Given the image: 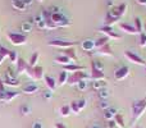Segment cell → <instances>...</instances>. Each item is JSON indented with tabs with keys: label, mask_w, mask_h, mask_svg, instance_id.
I'll return each instance as SVG.
<instances>
[{
	"label": "cell",
	"mask_w": 146,
	"mask_h": 128,
	"mask_svg": "<svg viewBox=\"0 0 146 128\" xmlns=\"http://www.w3.org/2000/svg\"><path fill=\"white\" fill-rule=\"evenodd\" d=\"M90 128H101V127L99 126V124H92V126H91Z\"/></svg>",
	"instance_id": "cell-55"
},
{
	"label": "cell",
	"mask_w": 146,
	"mask_h": 128,
	"mask_svg": "<svg viewBox=\"0 0 146 128\" xmlns=\"http://www.w3.org/2000/svg\"><path fill=\"white\" fill-rule=\"evenodd\" d=\"M51 97H53V91L46 90L45 92H44V99H45V100H50Z\"/></svg>",
	"instance_id": "cell-45"
},
{
	"label": "cell",
	"mask_w": 146,
	"mask_h": 128,
	"mask_svg": "<svg viewBox=\"0 0 146 128\" xmlns=\"http://www.w3.org/2000/svg\"><path fill=\"white\" fill-rule=\"evenodd\" d=\"M44 81H45L46 86H48V88L50 91H54L56 88V82L51 76H44Z\"/></svg>",
	"instance_id": "cell-18"
},
{
	"label": "cell",
	"mask_w": 146,
	"mask_h": 128,
	"mask_svg": "<svg viewBox=\"0 0 146 128\" xmlns=\"http://www.w3.org/2000/svg\"><path fill=\"white\" fill-rule=\"evenodd\" d=\"M15 70H17V73H25L26 70H27V68L30 67L28 65V62L27 60H25L23 58H18V60H17V63H15Z\"/></svg>",
	"instance_id": "cell-12"
},
{
	"label": "cell",
	"mask_w": 146,
	"mask_h": 128,
	"mask_svg": "<svg viewBox=\"0 0 146 128\" xmlns=\"http://www.w3.org/2000/svg\"><path fill=\"white\" fill-rule=\"evenodd\" d=\"M68 77H69L68 72H66V70H62L60 74H59V78H58V83H59L60 86L64 85V83L68 81Z\"/></svg>",
	"instance_id": "cell-25"
},
{
	"label": "cell",
	"mask_w": 146,
	"mask_h": 128,
	"mask_svg": "<svg viewBox=\"0 0 146 128\" xmlns=\"http://www.w3.org/2000/svg\"><path fill=\"white\" fill-rule=\"evenodd\" d=\"M115 122H114V119H111V121H108V128H115Z\"/></svg>",
	"instance_id": "cell-49"
},
{
	"label": "cell",
	"mask_w": 146,
	"mask_h": 128,
	"mask_svg": "<svg viewBox=\"0 0 146 128\" xmlns=\"http://www.w3.org/2000/svg\"><path fill=\"white\" fill-rule=\"evenodd\" d=\"M96 53H98L99 55L113 56V51H111V48H110V46H109V44H108V45H105V46H103V48L98 49V51H96Z\"/></svg>",
	"instance_id": "cell-19"
},
{
	"label": "cell",
	"mask_w": 146,
	"mask_h": 128,
	"mask_svg": "<svg viewBox=\"0 0 146 128\" xmlns=\"http://www.w3.org/2000/svg\"><path fill=\"white\" fill-rule=\"evenodd\" d=\"M9 53H10V50L8 48H5V46H3V45H0V56H1L3 59H5V58H8V55H9Z\"/></svg>",
	"instance_id": "cell-35"
},
{
	"label": "cell",
	"mask_w": 146,
	"mask_h": 128,
	"mask_svg": "<svg viewBox=\"0 0 146 128\" xmlns=\"http://www.w3.org/2000/svg\"><path fill=\"white\" fill-rule=\"evenodd\" d=\"M76 86H77V88L80 91H85L86 88H87V81H81V82H78Z\"/></svg>",
	"instance_id": "cell-38"
},
{
	"label": "cell",
	"mask_w": 146,
	"mask_h": 128,
	"mask_svg": "<svg viewBox=\"0 0 146 128\" xmlns=\"http://www.w3.org/2000/svg\"><path fill=\"white\" fill-rule=\"evenodd\" d=\"M41 21H44V15H42V13H38V14L35 15V18H33V22L38 23V22H41Z\"/></svg>",
	"instance_id": "cell-46"
},
{
	"label": "cell",
	"mask_w": 146,
	"mask_h": 128,
	"mask_svg": "<svg viewBox=\"0 0 146 128\" xmlns=\"http://www.w3.org/2000/svg\"><path fill=\"white\" fill-rule=\"evenodd\" d=\"M99 106H100V109H103V110H106V109L110 108V103H109L108 100H101L100 103H99Z\"/></svg>",
	"instance_id": "cell-37"
},
{
	"label": "cell",
	"mask_w": 146,
	"mask_h": 128,
	"mask_svg": "<svg viewBox=\"0 0 146 128\" xmlns=\"http://www.w3.org/2000/svg\"><path fill=\"white\" fill-rule=\"evenodd\" d=\"M36 26H37L38 30H46V22H45V19L41 21V22H38V23H36Z\"/></svg>",
	"instance_id": "cell-47"
},
{
	"label": "cell",
	"mask_w": 146,
	"mask_h": 128,
	"mask_svg": "<svg viewBox=\"0 0 146 128\" xmlns=\"http://www.w3.org/2000/svg\"><path fill=\"white\" fill-rule=\"evenodd\" d=\"M22 1L25 3V5H26V7H27V5H31V4H32V3H33V0H22Z\"/></svg>",
	"instance_id": "cell-51"
},
{
	"label": "cell",
	"mask_w": 146,
	"mask_h": 128,
	"mask_svg": "<svg viewBox=\"0 0 146 128\" xmlns=\"http://www.w3.org/2000/svg\"><path fill=\"white\" fill-rule=\"evenodd\" d=\"M19 113L22 114V115H28V114L31 113L30 105H27V104H23V105H21L19 106Z\"/></svg>",
	"instance_id": "cell-32"
},
{
	"label": "cell",
	"mask_w": 146,
	"mask_h": 128,
	"mask_svg": "<svg viewBox=\"0 0 146 128\" xmlns=\"http://www.w3.org/2000/svg\"><path fill=\"white\" fill-rule=\"evenodd\" d=\"M136 3L140 5H146V0H136Z\"/></svg>",
	"instance_id": "cell-53"
},
{
	"label": "cell",
	"mask_w": 146,
	"mask_h": 128,
	"mask_svg": "<svg viewBox=\"0 0 146 128\" xmlns=\"http://www.w3.org/2000/svg\"><path fill=\"white\" fill-rule=\"evenodd\" d=\"M63 55H66L69 60L72 62H77V55H76V51L73 48H67L63 49Z\"/></svg>",
	"instance_id": "cell-17"
},
{
	"label": "cell",
	"mask_w": 146,
	"mask_h": 128,
	"mask_svg": "<svg viewBox=\"0 0 146 128\" xmlns=\"http://www.w3.org/2000/svg\"><path fill=\"white\" fill-rule=\"evenodd\" d=\"M48 10L51 13V14H54V13H60V12H62V10H60V8H59V7H56V5H51V7L49 8Z\"/></svg>",
	"instance_id": "cell-42"
},
{
	"label": "cell",
	"mask_w": 146,
	"mask_h": 128,
	"mask_svg": "<svg viewBox=\"0 0 146 128\" xmlns=\"http://www.w3.org/2000/svg\"><path fill=\"white\" fill-rule=\"evenodd\" d=\"M76 104H77L78 109H80V111H81V110H82V109L86 106V100H83V99H81V100L76 101Z\"/></svg>",
	"instance_id": "cell-43"
},
{
	"label": "cell",
	"mask_w": 146,
	"mask_h": 128,
	"mask_svg": "<svg viewBox=\"0 0 146 128\" xmlns=\"http://www.w3.org/2000/svg\"><path fill=\"white\" fill-rule=\"evenodd\" d=\"M8 40L10 41V42L13 44V45H23V44H26V41H27V36L25 35V33H17V32H9L7 35Z\"/></svg>",
	"instance_id": "cell-5"
},
{
	"label": "cell",
	"mask_w": 146,
	"mask_h": 128,
	"mask_svg": "<svg viewBox=\"0 0 146 128\" xmlns=\"http://www.w3.org/2000/svg\"><path fill=\"white\" fill-rule=\"evenodd\" d=\"M38 56H40V54H38L37 51H35V53H33L32 55H31L30 60H28V65H30V67H35V65H37Z\"/></svg>",
	"instance_id": "cell-27"
},
{
	"label": "cell",
	"mask_w": 146,
	"mask_h": 128,
	"mask_svg": "<svg viewBox=\"0 0 146 128\" xmlns=\"http://www.w3.org/2000/svg\"><path fill=\"white\" fill-rule=\"evenodd\" d=\"M3 60H4V59H3L1 56H0V64H1V62H3Z\"/></svg>",
	"instance_id": "cell-57"
},
{
	"label": "cell",
	"mask_w": 146,
	"mask_h": 128,
	"mask_svg": "<svg viewBox=\"0 0 146 128\" xmlns=\"http://www.w3.org/2000/svg\"><path fill=\"white\" fill-rule=\"evenodd\" d=\"M109 38L106 37V36H103V37H100V38H98V40L95 41V48L96 49H100V48H103V46H105V45H108L109 44Z\"/></svg>",
	"instance_id": "cell-21"
},
{
	"label": "cell",
	"mask_w": 146,
	"mask_h": 128,
	"mask_svg": "<svg viewBox=\"0 0 146 128\" xmlns=\"http://www.w3.org/2000/svg\"><path fill=\"white\" fill-rule=\"evenodd\" d=\"M55 128H67L63 123H55Z\"/></svg>",
	"instance_id": "cell-52"
},
{
	"label": "cell",
	"mask_w": 146,
	"mask_h": 128,
	"mask_svg": "<svg viewBox=\"0 0 146 128\" xmlns=\"http://www.w3.org/2000/svg\"><path fill=\"white\" fill-rule=\"evenodd\" d=\"M100 32H103L109 40H110V38L111 40H119V38H121V35H118V33L114 32L113 28H111L110 26H104V27H101Z\"/></svg>",
	"instance_id": "cell-8"
},
{
	"label": "cell",
	"mask_w": 146,
	"mask_h": 128,
	"mask_svg": "<svg viewBox=\"0 0 146 128\" xmlns=\"http://www.w3.org/2000/svg\"><path fill=\"white\" fill-rule=\"evenodd\" d=\"M114 122H115V124L119 128H124V126H126V124H124V119L121 114H117V115L114 117Z\"/></svg>",
	"instance_id": "cell-31"
},
{
	"label": "cell",
	"mask_w": 146,
	"mask_h": 128,
	"mask_svg": "<svg viewBox=\"0 0 146 128\" xmlns=\"http://www.w3.org/2000/svg\"><path fill=\"white\" fill-rule=\"evenodd\" d=\"M81 48H82L85 51H92L94 49H95V41L90 40V38L83 40L82 42H81Z\"/></svg>",
	"instance_id": "cell-15"
},
{
	"label": "cell",
	"mask_w": 146,
	"mask_h": 128,
	"mask_svg": "<svg viewBox=\"0 0 146 128\" xmlns=\"http://www.w3.org/2000/svg\"><path fill=\"white\" fill-rule=\"evenodd\" d=\"M139 128H141V127H139Z\"/></svg>",
	"instance_id": "cell-60"
},
{
	"label": "cell",
	"mask_w": 146,
	"mask_h": 128,
	"mask_svg": "<svg viewBox=\"0 0 146 128\" xmlns=\"http://www.w3.org/2000/svg\"><path fill=\"white\" fill-rule=\"evenodd\" d=\"M87 80H90V74H87V73L83 72V70H78V72H73L69 74L67 83L71 86H74V85H77L78 82H81V81H87Z\"/></svg>",
	"instance_id": "cell-2"
},
{
	"label": "cell",
	"mask_w": 146,
	"mask_h": 128,
	"mask_svg": "<svg viewBox=\"0 0 146 128\" xmlns=\"http://www.w3.org/2000/svg\"><path fill=\"white\" fill-rule=\"evenodd\" d=\"M91 64H92L98 70H100V72H104V65H103V63H101V62H99V60H92V62H91Z\"/></svg>",
	"instance_id": "cell-36"
},
{
	"label": "cell",
	"mask_w": 146,
	"mask_h": 128,
	"mask_svg": "<svg viewBox=\"0 0 146 128\" xmlns=\"http://www.w3.org/2000/svg\"><path fill=\"white\" fill-rule=\"evenodd\" d=\"M124 56H126L127 59H128L129 62H132L133 64H137V65H145V60L141 58V56H139L136 53H133V51H124Z\"/></svg>",
	"instance_id": "cell-7"
},
{
	"label": "cell",
	"mask_w": 146,
	"mask_h": 128,
	"mask_svg": "<svg viewBox=\"0 0 146 128\" xmlns=\"http://www.w3.org/2000/svg\"><path fill=\"white\" fill-rule=\"evenodd\" d=\"M5 87H4V83H3V80H1V76H0V94L5 92Z\"/></svg>",
	"instance_id": "cell-48"
},
{
	"label": "cell",
	"mask_w": 146,
	"mask_h": 128,
	"mask_svg": "<svg viewBox=\"0 0 146 128\" xmlns=\"http://www.w3.org/2000/svg\"><path fill=\"white\" fill-rule=\"evenodd\" d=\"M71 113V106L69 105H63L60 108V115L62 117H68Z\"/></svg>",
	"instance_id": "cell-34"
},
{
	"label": "cell",
	"mask_w": 146,
	"mask_h": 128,
	"mask_svg": "<svg viewBox=\"0 0 146 128\" xmlns=\"http://www.w3.org/2000/svg\"><path fill=\"white\" fill-rule=\"evenodd\" d=\"M131 111L133 115V121L137 122L146 111V97L141 100H136L131 104Z\"/></svg>",
	"instance_id": "cell-1"
},
{
	"label": "cell",
	"mask_w": 146,
	"mask_h": 128,
	"mask_svg": "<svg viewBox=\"0 0 146 128\" xmlns=\"http://www.w3.org/2000/svg\"><path fill=\"white\" fill-rule=\"evenodd\" d=\"M38 1H42V0H38Z\"/></svg>",
	"instance_id": "cell-59"
},
{
	"label": "cell",
	"mask_w": 146,
	"mask_h": 128,
	"mask_svg": "<svg viewBox=\"0 0 146 128\" xmlns=\"http://www.w3.org/2000/svg\"><path fill=\"white\" fill-rule=\"evenodd\" d=\"M86 68L83 65H78V64H67L63 65V70L66 72H78V70H85Z\"/></svg>",
	"instance_id": "cell-16"
},
{
	"label": "cell",
	"mask_w": 146,
	"mask_h": 128,
	"mask_svg": "<svg viewBox=\"0 0 146 128\" xmlns=\"http://www.w3.org/2000/svg\"><path fill=\"white\" fill-rule=\"evenodd\" d=\"M118 9H119V13H121V15L123 17L124 14H126V10H127V4L126 3H122L121 5H118Z\"/></svg>",
	"instance_id": "cell-41"
},
{
	"label": "cell",
	"mask_w": 146,
	"mask_h": 128,
	"mask_svg": "<svg viewBox=\"0 0 146 128\" xmlns=\"http://www.w3.org/2000/svg\"><path fill=\"white\" fill-rule=\"evenodd\" d=\"M135 28H136L137 33L144 32V25H142V22H141V18H139V17L135 18Z\"/></svg>",
	"instance_id": "cell-28"
},
{
	"label": "cell",
	"mask_w": 146,
	"mask_h": 128,
	"mask_svg": "<svg viewBox=\"0 0 146 128\" xmlns=\"http://www.w3.org/2000/svg\"><path fill=\"white\" fill-rule=\"evenodd\" d=\"M115 115H117V109H114V108H109V109H106V110H104V118H105L106 121L114 119Z\"/></svg>",
	"instance_id": "cell-20"
},
{
	"label": "cell",
	"mask_w": 146,
	"mask_h": 128,
	"mask_svg": "<svg viewBox=\"0 0 146 128\" xmlns=\"http://www.w3.org/2000/svg\"><path fill=\"white\" fill-rule=\"evenodd\" d=\"M37 91H38V86L36 83H28L22 88V92L27 94V95H32V94L37 92Z\"/></svg>",
	"instance_id": "cell-14"
},
{
	"label": "cell",
	"mask_w": 146,
	"mask_h": 128,
	"mask_svg": "<svg viewBox=\"0 0 146 128\" xmlns=\"http://www.w3.org/2000/svg\"><path fill=\"white\" fill-rule=\"evenodd\" d=\"M1 80H3V83H4V86L7 85V86H10V87H18V86L21 85L19 80H18L17 77H9V76L4 74L1 77Z\"/></svg>",
	"instance_id": "cell-10"
},
{
	"label": "cell",
	"mask_w": 146,
	"mask_h": 128,
	"mask_svg": "<svg viewBox=\"0 0 146 128\" xmlns=\"http://www.w3.org/2000/svg\"><path fill=\"white\" fill-rule=\"evenodd\" d=\"M106 5H108V7H113V0H108V1H106Z\"/></svg>",
	"instance_id": "cell-54"
},
{
	"label": "cell",
	"mask_w": 146,
	"mask_h": 128,
	"mask_svg": "<svg viewBox=\"0 0 146 128\" xmlns=\"http://www.w3.org/2000/svg\"><path fill=\"white\" fill-rule=\"evenodd\" d=\"M98 95H99V97L101 99V100H106V99L110 96V91L108 90V88H101V90H99L98 91Z\"/></svg>",
	"instance_id": "cell-26"
},
{
	"label": "cell",
	"mask_w": 146,
	"mask_h": 128,
	"mask_svg": "<svg viewBox=\"0 0 146 128\" xmlns=\"http://www.w3.org/2000/svg\"><path fill=\"white\" fill-rule=\"evenodd\" d=\"M55 62L56 63H59V64H62V65H67V64H71V60H69L68 58H67L66 55H59V56H56L55 58Z\"/></svg>",
	"instance_id": "cell-29"
},
{
	"label": "cell",
	"mask_w": 146,
	"mask_h": 128,
	"mask_svg": "<svg viewBox=\"0 0 146 128\" xmlns=\"http://www.w3.org/2000/svg\"><path fill=\"white\" fill-rule=\"evenodd\" d=\"M51 21H53V23L56 26V27H68V26H71V21H69L62 12L51 14Z\"/></svg>",
	"instance_id": "cell-3"
},
{
	"label": "cell",
	"mask_w": 146,
	"mask_h": 128,
	"mask_svg": "<svg viewBox=\"0 0 146 128\" xmlns=\"http://www.w3.org/2000/svg\"><path fill=\"white\" fill-rule=\"evenodd\" d=\"M32 28H33V23H31V22H23L22 26H21V30H22L25 33L31 32Z\"/></svg>",
	"instance_id": "cell-30"
},
{
	"label": "cell",
	"mask_w": 146,
	"mask_h": 128,
	"mask_svg": "<svg viewBox=\"0 0 146 128\" xmlns=\"http://www.w3.org/2000/svg\"><path fill=\"white\" fill-rule=\"evenodd\" d=\"M144 33H146V23H145V26H144Z\"/></svg>",
	"instance_id": "cell-56"
},
{
	"label": "cell",
	"mask_w": 146,
	"mask_h": 128,
	"mask_svg": "<svg viewBox=\"0 0 146 128\" xmlns=\"http://www.w3.org/2000/svg\"><path fill=\"white\" fill-rule=\"evenodd\" d=\"M32 128H42V123L41 122H35L32 124Z\"/></svg>",
	"instance_id": "cell-50"
},
{
	"label": "cell",
	"mask_w": 146,
	"mask_h": 128,
	"mask_svg": "<svg viewBox=\"0 0 146 128\" xmlns=\"http://www.w3.org/2000/svg\"><path fill=\"white\" fill-rule=\"evenodd\" d=\"M49 46H54V48H60V49H67V48H73V46L77 45L76 41H68V40H60V38H56V40H51L48 42Z\"/></svg>",
	"instance_id": "cell-6"
},
{
	"label": "cell",
	"mask_w": 146,
	"mask_h": 128,
	"mask_svg": "<svg viewBox=\"0 0 146 128\" xmlns=\"http://www.w3.org/2000/svg\"><path fill=\"white\" fill-rule=\"evenodd\" d=\"M128 74H129V69H128V67H121V68H118V69H115V72H114V78H115L117 81H122V80H124L126 77H128Z\"/></svg>",
	"instance_id": "cell-9"
},
{
	"label": "cell",
	"mask_w": 146,
	"mask_h": 128,
	"mask_svg": "<svg viewBox=\"0 0 146 128\" xmlns=\"http://www.w3.org/2000/svg\"><path fill=\"white\" fill-rule=\"evenodd\" d=\"M71 111H73V113H80V109H78V106H77V104H76V101H73V103H71Z\"/></svg>",
	"instance_id": "cell-44"
},
{
	"label": "cell",
	"mask_w": 146,
	"mask_h": 128,
	"mask_svg": "<svg viewBox=\"0 0 146 128\" xmlns=\"http://www.w3.org/2000/svg\"><path fill=\"white\" fill-rule=\"evenodd\" d=\"M119 28H121V31L128 33V35H136V33H137L135 26L129 25V23H119Z\"/></svg>",
	"instance_id": "cell-13"
},
{
	"label": "cell",
	"mask_w": 146,
	"mask_h": 128,
	"mask_svg": "<svg viewBox=\"0 0 146 128\" xmlns=\"http://www.w3.org/2000/svg\"><path fill=\"white\" fill-rule=\"evenodd\" d=\"M21 92H18V91H7L5 92V97H4V103H9V101H12L14 97H17V96H19Z\"/></svg>",
	"instance_id": "cell-22"
},
{
	"label": "cell",
	"mask_w": 146,
	"mask_h": 128,
	"mask_svg": "<svg viewBox=\"0 0 146 128\" xmlns=\"http://www.w3.org/2000/svg\"><path fill=\"white\" fill-rule=\"evenodd\" d=\"M92 88L95 91H99L101 88H105L106 87V82L104 80H99V81H92Z\"/></svg>",
	"instance_id": "cell-23"
},
{
	"label": "cell",
	"mask_w": 146,
	"mask_h": 128,
	"mask_svg": "<svg viewBox=\"0 0 146 128\" xmlns=\"http://www.w3.org/2000/svg\"><path fill=\"white\" fill-rule=\"evenodd\" d=\"M139 45H140V46H146V33H144V32L140 33Z\"/></svg>",
	"instance_id": "cell-40"
},
{
	"label": "cell",
	"mask_w": 146,
	"mask_h": 128,
	"mask_svg": "<svg viewBox=\"0 0 146 128\" xmlns=\"http://www.w3.org/2000/svg\"><path fill=\"white\" fill-rule=\"evenodd\" d=\"M12 5L15 10H19V12H23L26 10V5L22 0H12Z\"/></svg>",
	"instance_id": "cell-24"
},
{
	"label": "cell",
	"mask_w": 146,
	"mask_h": 128,
	"mask_svg": "<svg viewBox=\"0 0 146 128\" xmlns=\"http://www.w3.org/2000/svg\"><path fill=\"white\" fill-rule=\"evenodd\" d=\"M145 72H146V67H145Z\"/></svg>",
	"instance_id": "cell-58"
},
{
	"label": "cell",
	"mask_w": 146,
	"mask_h": 128,
	"mask_svg": "<svg viewBox=\"0 0 146 128\" xmlns=\"http://www.w3.org/2000/svg\"><path fill=\"white\" fill-rule=\"evenodd\" d=\"M28 76L32 78L33 81H40L44 78V68L40 65H35V67H28L26 70Z\"/></svg>",
	"instance_id": "cell-4"
},
{
	"label": "cell",
	"mask_w": 146,
	"mask_h": 128,
	"mask_svg": "<svg viewBox=\"0 0 146 128\" xmlns=\"http://www.w3.org/2000/svg\"><path fill=\"white\" fill-rule=\"evenodd\" d=\"M5 74L9 76V77H17V70H14L12 67H8V68H7V72H5Z\"/></svg>",
	"instance_id": "cell-39"
},
{
	"label": "cell",
	"mask_w": 146,
	"mask_h": 128,
	"mask_svg": "<svg viewBox=\"0 0 146 128\" xmlns=\"http://www.w3.org/2000/svg\"><path fill=\"white\" fill-rule=\"evenodd\" d=\"M104 78H105V74H104V72H100V70H98L92 64H91L90 80L91 81H99V80H104Z\"/></svg>",
	"instance_id": "cell-11"
},
{
	"label": "cell",
	"mask_w": 146,
	"mask_h": 128,
	"mask_svg": "<svg viewBox=\"0 0 146 128\" xmlns=\"http://www.w3.org/2000/svg\"><path fill=\"white\" fill-rule=\"evenodd\" d=\"M8 58H9V60H10V63H13V64H15L17 63V60H18V54H17V51H12L10 50V53H9V55H8Z\"/></svg>",
	"instance_id": "cell-33"
}]
</instances>
